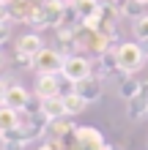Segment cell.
<instances>
[{"instance_id":"cell-23","label":"cell","mask_w":148,"mask_h":150,"mask_svg":"<svg viewBox=\"0 0 148 150\" xmlns=\"http://www.w3.org/2000/svg\"><path fill=\"white\" fill-rule=\"evenodd\" d=\"M0 145H3V134H0Z\"/></svg>"},{"instance_id":"cell-16","label":"cell","mask_w":148,"mask_h":150,"mask_svg":"<svg viewBox=\"0 0 148 150\" xmlns=\"http://www.w3.org/2000/svg\"><path fill=\"white\" fill-rule=\"evenodd\" d=\"M47 131H49V134L52 137H63L66 134V131H69V123H66V117H58V120H49V126H47Z\"/></svg>"},{"instance_id":"cell-22","label":"cell","mask_w":148,"mask_h":150,"mask_svg":"<svg viewBox=\"0 0 148 150\" xmlns=\"http://www.w3.org/2000/svg\"><path fill=\"white\" fill-rule=\"evenodd\" d=\"M0 150H8V147H6V145H0Z\"/></svg>"},{"instance_id":"cell-2","label":"cell","mask_w":148,"mask_h":150,"mask_svg":"<svg viewBox=\"0 0 148 150\" xmlns=\"http://www.w3.org/2000/svg\"><path fill=\"white\" fill-rule=\"evenodd\" d=\"M60 76L69 79L71 85L82 82V79L93 76V63L85 55H66L63 57V68H60Z\"/></svg>"},{"instance_id":"cell-1","label":"cell","mask_w":148,"mask_h":150,"mask_svg":"<svg viewBox=\"0 0 148 150\" xmlns=\"http://www.w3.org/2000/svg\"><path fill=\"white\" fill-rule=\"evenodd\" d=\"M115 60L121 74H134L145 63V49L140 47V41H124L115 47Z\"/></svg>"},{"instance_id":"cell-24","label":"cell","mask_w":148,"mask_h":150,"mask_svg":"<svg viewBox=\"0 0 148 150\" xmlns=\"http://www.w3.org/2000/svg\"><path fill=\"white\" fill-rule=\"evenodd\" d=\"M145 57H148V52H145Z\"/></svg>"},{"instance_id":"cell-9","label":"cell","mask_w":148,"mask_h":150,"mask_svg":"<svg viewBox=\"0 0 148 150\" xmlns=\"http://www.w3.org/2000/svg\"><path fill=\"white\" fill-rule=\"evenodd\" d=\"M41 49H44V41H41L39 33H25V36L16 41V52H19V55H28L30 60H33V55L41 52Z\"/></svg>"},{"instance_id":"cell-14","label":"cell","mask_w":148,"mask_h":150,"mask_svg":"<svg viewBox=\"0 0 148 150\" xmlns=\"http://www.w3.org/2000/svg\"><path fill=\"white\" fill-rule=\"evenodd\" d=\"M115 3H118V14L129 16V19L145 16V3H137V0H115Z\"/></svg>"},{"instance_id":"cell-21","label":"cell","mask_w":148,"mask_h":150,"mask_svg":"<svg viewBox=\"0 0 148 150\" xmlns=\"http://www.w3.org/2000/svg\"><path fill=\"white\" fill-rule=\"evenodd\" d=\"M137 3H145V6H148V0H137Z\"/></svg>"},{"instance_id":"cell-11","label":"cell","mask_w":148,"mask_h":150,"mask_svg":"<svg viewBox=\"0 0 148 150\" xmlns=\"http://www.w3.org/2000/svg\"><path fill=\"white\" fill-rule=\"evenodd\" d=\"M19 126H22L19 112L3 104V107H0V134H8V131H14V128H19Z\"/></svg>"},{"instance_id":"cell-8","label":"cell","mask_w":148,"mask_h":150,"mask_svg":"<svg viewBox=\"0 0 148 150\" xmlns=\"http://www.w3.org/2000/svg\"><path fill=\"white\" fill-rule=\"evenodd\" d=\"M39 112L49 120H58V117H66V109H63V96H49V98H41L39 104Z\"/></svg>"},{"instance_id":"cell-17","label":"cell","mask_w":148,"mask_h":150,"mask_svg":"<svg viewBox=\"0 0 148 150\" xmlns=\"http://www.w3.org/2000/svg\"><path fill=\"white\" fill-rule=\"evenodd\" d=\"M8 38H11V25L6 19V22H0V44H6Z\"/></svg>"},{"instance_id":"cell-10","label":"cell","mask_w":148,"mask_h":150,"mask_svg":"<svg viewBox=\"0 0 148 150\" xmlns=\"http://www.w3.org/2000/svg\"><path fill=\"white\" fill-rule=\"evenodd\" d=\"M85 107H88V101H85L82 96L74 90V87H71L69 93H63V109H66V117H74V115L85 112Z\"/></svg>"},{"instance_id":"cell-19","label":"cell","mask_w":148,"mask_h":150,"mask_svg":"<svg viewBox=\"0 0 148 150\" xmlns=\"http://www.w3.org/2000/svg\"><path fill=\"white\" fill-rule=\"evenodd\" d=\"M140 93H143L145 98H148V82H140Z\"/></svg>"},{"instance_id":"cell-15","label":"cell","mask_w":148,"mask_h":150,"mask_svg":"<svg viewBox=\"0 0 148 150\" xmlns=\"http://www.w3.org/2000/svg\"><path fill=\"white\" fill-rule=\"evenodd\" d=\"M132 30H134V38L140 41V44H148V14L140 16V19H134Z\"/></svg>"},{"instance_id":"cell-12","label":"cell","mask_w":148,"mask_h":150,"mask_svg":"<svg viewBox=\"0 0 148 150\" xmlns=\"http://www.w3.org/2000/svg\"><path fill=\"white\" fill-rule=\"evenodd\" d=\"M145 112H148V98H145L143 93H137L134 98L126 101V115H129V120H140Z\"/></svg>"},{"instance_id":"cell-5","label":"cell","mask_w":148,"mask_h":150,"mask_svg":"<svg viewBox=\"0 0 148 150\" xmlns=\"http://www.w3.org/2000/svg\"><path fill=\"white\" fill-rule=\"evenodd\" d=\"M33 93L39 96V101L49 98V96H63L60 93V74H36Z\"/></svg>"},{"instance_id":"cell-3","label":"cell","mask_w":148,"mask_h":150,"mask_svg":"<svg viewBox=\"0 0 148 150\" xmlns=\"http://www.w3.org/2000/svg\"><path fill=\"white\" fill-rule=\"evenodd\" d=\"M63 52H58V49H49L44 47L41 52H36L30 60V68L36 74H60V68H63Z\"/></svg>"},{"instance_id":"cell-4","label":"cell","mask_w":148,"mask_h":150,"mask_svg":"<svg viewBox=\"0 0 148 150\" xmlns=\"http://www.w3.org/2000/svg\"><path fill=\"white\" fill-rule=\"evenodd\" d=\"M74 142H77V150H104V137L93 126L74 128Z\"/></svg>"},{"instance_id":"cell-6","label":"cell","mask_w":148,"mask_h":150,"mask_svg":"<svg viewBox=\"0 0 148 150\" xmlns=\"http://www.w3.org/2000/svg\"><path fill=\"white\" fill-rule=\"evenodd\" d=\"M30 104V90L25 85H8L6 90V107H11L16 112H25V107Z\"/></svg>"},{"instance_id":"cell-7","label":"cell","mask_w":148,"mask_h":150,"mask_svg":"<svg viewBox=\"0 0 148 150\" xmlns=\"http://www.w3.org/2000/svg\"><path fill=\"white\" fill-rule=\"evenodd\" d=\"M74 90L80 93L88 104H93V101L102 98V79L99 76H88V79H82V82H77Z\"/></svg>"},{"instance_id":"cell-13","label":"cell","mask_w":148,"mask_h":150,"mask_svg":"<svg viewBox=\"0 0 148 150\" xmlns=\"http://www.w3.org/2000/svg\"><path fill=\"white\" fill-rule=\"evenodd\" d=\"M137 93H140V79H134L132 74H124L121 76V85H118V96L124 101H129V98H134Z\"/></svg>"},{"instance_id":"cell-20","label":"cell","mask_w":148,"mask_h":150,"mask_svg":"<svg viewBox=\"0 0 148 150\" xmlns=\"http://www.w3.org/2000/svg\"><path fill=\"white\" fill-rule=\"evenodd\" d=\"M3 66H6V55L0 52V71H3Z\"/></svg>"},{"instance_id":"cell-18","label":"cell","mask_w":148,"mask_h":150,"mask_svg":"<svg viewBox=\"0 0 148 150\" xmlns=\"http://www.w3.org/2000/svg\"><path fill=\"white\" fill-rule=\"evenodd\" d=\"M6 90H8V82H6V79H0V107L6 104Z\"/></svg>"}]
</instances>
